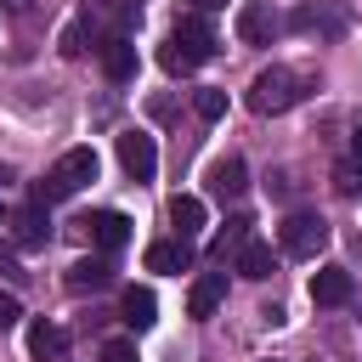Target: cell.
Listing matches in <instances>:
<instances>
[{
	"instance_id": "d6986e66",
	"label": "cell",
	"mask_w": 362,
	"mask_h": 362,
	"mask_svg": "<svg viewBox=\"0 0 362 362\" xmlns=\"http://www.w3.org/2000/svg\"><path fill=\"white\" fill-rule=\"evenodd\" d=\"M232 266H238V272H243V277H255V283H260V277H272V272H277V260H272V249H266V243H255V238H249V243H243V249H238V260H232Z\"/></svg>"
},
{
	"instance_id": "44dd1931",
	"label": "cell",
	"mask_w": 362,
	"mask_h": 362,
	"mask_svg": "<svg viewBox=\"0 0 362 362\" xmlns=\"http://www.w3.org/2000/svg\"><path fill=\"white\" fill-rule=\"evenodd\" d=\"M334 192H345V198H356V192H362V158H356V153L334 164Z\"/></svg>"
},
{
	"instance_id": "cb8c5ba5",
	"label": "cell",
	"mask_w": 362,
	"mask_h": 362,
	"mask_svg": "<svg viewBox=\"0 0 362 362\" xmlns=\"http://www.w3.org/2000/svg\"><path fill=\"white\" fill-rule=\"evenodd\" d=\"M102 362H136V339H107L102 345Z\"/></svg>"
},
{
	"instance_id": "7c38bea8",
	"label": "cell",
	"mask_w": 362,
	"mask_h": 362,
	"mask_svg": "<svg viewBox=\"0 0 362 362\" xmlns=\"http://www.w3.org/2000/svg\"><path fill=\"white\" fill-rule=\"evenodd\" d=\"M90 238H96L102 255H119V249L130 243V221H124L119 209H102V215H90Z\"/></svg>"
},
{
	"instance_id": "7402d4cb",
	"label": "cell",
	"mask_w": 362,
	"mask_h": 362,
	"mask_svg": "<svg viewBox=\"0 0 362 362\" xmlns=\"http://www.w3.org/2000/svg\"><path fill=\"white\" fill-rule=\"evenodd\" d=\"M96 28H90V17H74L68 28H62V57H85V40H90Z\"/></svg>"
},
{
	"instance_id": "ffe728a7",
	"label": "cell",
	"mask_w": 362,
	"mask_h": 362,
	"mask_svg": "<svg viewBox=\"0 0 362 362\" xmlns=\"http://www.w3.org/2000/svg\"><path fill=\"white\" fill-rule=\"evenodd\" d=\"M249 226H255V221H249V215H232V221H226V232H221V238H215V255H221V260H226V249H232V255H238V249H243V243H249Z\"/></svg>"
},
{
	"instance_id": "f546056e",
	"label": "cell",
	"mask_w": 362,
	"mask_h": 362,
	"mask_svg": "<svg viewBox=\"0 0 362 362\" xmlns=\"http://www.w3.org/2000/svg\"><path fill=\"white\" fill-rule=\"evenodd\" d=\"M266 362H277V356H266Z\"/></svg>"
},
{
	"instance_id": "2e32d148",
	"label": "cell",
	"mask_w": 362,
	"mask_h": 362,
	"mask_svg": "<svg viewBox=\"0 0 362 362\" xmlns=\"http://www.w3.org/2000/svg\"><path fill=\"white\" fill-rule=\"evenodd\" d=\"M119 317L141 334V328H153L158 322V300H153V288H124V305H119Z\"/></svg>"
},
{
	"instance_id": "4dcf8cb0",
	"label": "cell",
	"mask_w": 362,
	"mask_h": 362,
	"mask_svg": "<svg viewBox=\"0 0 362 362\" xmlns=\"http://www.w3.org/2000/svg\"><path fill=\"white\" fill-rule=\"evenodd\" d=\"M0 215H6V209H0Z\"/></svg>"
},
{
	"instance_id": "484cf974",
	"label": "cell",
	"mask_w": 362,
	"mask_h": 362,
	"mask_svg": "<svg viewBox=\"0 0 362 362\" xmlns=\"http://www.w3.org/2000/svg\"><path fill=\"white\" fill-rule=\"evenodd\" d=\"M0 6H6L11 17H28V11H34V0H0Z\"/></svg>"
},
{
	"instance_id": "603a6c76",
	"label": "cell",
	"mask_w": 362,
	"mask_h": 362,
	"mask_svg": "<svg viewBox=\"0 0 362 362\" xmlns=\"http://www.w3.org/2000/svg\"><path fill=\"white\" fill-rule=\"evenodd\" d=\"M192 107H198V119H209V124H215V119L226 113V90H215V85H204V90L192 96Z\"/></svg>"
},
{
	"instance_id": "f1b7e54d",
	"label": "cell",
	"mask_w": 362,
	"mask_h": 362,
	"mask_svg": "<svg viewBox=\"0 0 362 362\" xmlns=\"http://www.w3.org/2000/svg\"><path fill=\"white\" fill-rule=\"evenodd\" d=\"M6 181H11V170H6V164H0V187H6Z\"/></svg>"
},
{
	"instance_id": "4316f807",
	"label": "cell",
	"mask_w": 362,
	"mask_h": 362,
	"mask_svg": "<svg viewBox=\"0 0 362 362\" xmlns=\"http://www.w3.org/2000/svg\"><path fill=\"white\" fill-rule=\"evenodd\" d=\"M351 153L362 158V119H356V130H351Z\"/></svg>"
},
{
	"instance_id": "83f0119b",
	"label": "cell",
	"mask_w": 362,
	"mask_h": 362,
	"mask_svg": "<svg viewBox=\"0 0 362 362\" xmlns=\"http://www.w3.org/2000/svg\"><path fill=\"white\" fill-rule=\"evenodd\" d=\"M226 0H192V11H221Z\"/></svg>"
},
{
	"instance_id": "e0dca14e",
	"label": "cell",
	"mask_w": 362,
	"mask_h": 362,
	"mask_svg": "<svg viewBox=\"0 0 362 362\" xmlns=\"http://www.w3.org/2000/svg\"><path fill=\"white\" fill-rule=\"evenodd\" d=\"M170 221H175V232H181V238H198V232H204V198L175 192V198H170Z\"/></svg>"
},
{
	"instance_id": "30bf717a",
	"label": "cell",
	"mask_w": 362,
	"mask_h": 362,
	"mask_svg": "<svg viewBox=\"0 0 362 362\" xmlns=\"http://www.w3.org/2000/svg\"><path fill=\"white\" fill-rule=\"evenodd\" d=\"M45 209H51V204H40V198H34L28 209H17V215H11V238H17L23 249H40V243L51 238V215H45Z\"/></svg>"
},
{
	"instance_id": "9c48e42d",
	"label": "cell",
	"mask_w": 362,
	"mask_h": 362,
	"mask_svg": "<svg viewBox=\"0 0 362 362\" xmlns=\"http://www.w3.org/2000/svg\"><path fill=\"white\" fill-rule=\"evenodd\" d=\"M221 300H226V272H198L192 288H187V311L192 317H215Z\"/></svg>"
},
{
	"instance_id": "8fae6325",
	"label": "cell",
	"mask_w": 362,
	"mask_h": 362,
	"mask_svg": "<svg viewBox=\"0 0 362 362\" xmlns=\"http://www.w3.org/2000/svg\"><path fill=\"white\" fill-rule=\"evenodd\" d=\"M192 266V238H158L147 243V272H187Z\"/></svg>"
},
{
	"instance_id": "ba28073f",
	"label": "cell",
	"mask_w": 362,
	"mask_h": 362,
	"mask_svg": "<svg viewBox=\"0 0 362 362\" xmlns=\"http://www.w3.org/2000/svg\"><path fill=\"white\" fill-rule=\"evenodd\" d=\"M277 28H283V17H277L272 6H243V11H238V40H243V45H272Z\"/></svg>"
},
{
	"instance_id": "277c9868",
	"label": "cell",
	"mask_w": 362,
	"mask_h": 362,
	"mask_svg": "<svg viewBox=\"0 0 362 362\" xmlns=\"http://www.w3.org/2000/svg\"><path fill=\"white\" fill-rule=\"evenodd\" d=\"M283 28L311 34V40H339V34L351 28V17H345V6H339V0H300V6L288 11V23H283Z\"/></svg>"
},
{
	"instance_id": "6da1fadb",
	"label": "cell",
	"mask_w": 362,
	"mask_h": 362,
	"mask_svg": "<svg viewBox=\"0 0 362 362\" xmlns=\"http://www.w3.org/2000/svg\"><path fill=\"white\" fill-rule=\"evenodd\" d=\"M209 57H215V28H209V17H204V11L181 17V23L170 28L164 51H158L164 74H192V68H204Z\"/></svg>"
},
{
	"instance_id": "4fadbf2b",
	"label": "cell",
	"mask_w": 362,
	"mask_h": 362,
	"mask_svg": "<svg viewBox=\"0 0 362 362\" xmlns=\"http://www.w3.org/2000/svg\"><path fill=\"white\" fill-rule=\"evenodd\" d=\"M311 300H317V305H345V300H351V272H345V266H322V272L311 277Z\"/></svg>"
},
{
	"instance_id": "3957f363",
	"label": "cell",
	"mask_w": 362,
	"mask_h": 362,
	"mask_svg": "<svg viewBox=\"0 0 362 362\" xmlns=\"http://www.w3.org/2000/svg\"><path fill=\"white\" fill-rule=\"evenodd\" d=\"M96 181V153L90 147H68L57 164H51V175L34 187V198L40 204H62V198H74L79 187H90Z\"/></svg>"
},
{
	"instance_id": "ac0fdd59",
	"label": "cell",
	"mask_w": 362,
	"mask_h": 362,
	"mask_svg": "<svg viewBox=\"0 0 362 362\" xmlns=\"http://www.w3.org/2000/svg\"><path fill=\"white\" fill-rule=\"evenodd\" d=\"M249 181H243V158H221L215 170H209V192L215 198H238Z\"/></svg>"
},
{
	"instance_id": "d4e9b609",
	"label": "cell",
	"mask_w": 362,
	"mask_h": 362,
	"mask_svg": "<svg viewBox=\"0 0 362 362\" xmlns=\"http://www.w3.org/2000/svg\"><path fill=\"white\" fill-rule=\"evenodd\" d=\"M17 317H23L17 294H0V334H6V328H17Z\"/></svg>"
},
{
	"instance_id": "7a4b0ae2",
	"label": "cell",
	"mask_w": 362,
	"mask_h": 362,
	"mask_svg": "<svg viewBox=\"0 0 362 362\" xmlns=\"http://www.w3.org/2000/svg\"><path fill=\"white\" fill-rule=\"evenodd\" d=\"M305 90H311V79H305V74H294V68L272 62V68H260V74H255V85H249V107H255L260 119H266V113H288Z\"/></svg>"
},
{
	"instance_id": "9a60e30c",
	"label": "cell",
	"mask_w": 362,
	"mask_h": 362,
	"mask_svg": "<svg viewBox=\"0 0 362 362\" xmlns=\"http://www.w3.org/2000/svg\"><path fill=\"white\" fill-rule=\"evenodd\" d=\"M107 283H113L107 255H96V260H74V266H68V288H74V294H85V288H107Z\"/></svg>"
},
{
	"instance_id": "8992f818",
	"label": "cell",
	"mask_w": 362,
	"mask_h": 362,
	"mask_svg": "<svg viewBox=\"0 0 362 362\" xmlns=\"http://www.w3.org/2000/svg\"><path fill=\"white\" fill-rule=\"evenodd\" d=\"M119 164H124L136 181H147V175L158 170V147H153V136H147V130H124V136H119Z\"/></svg>"
},
{
	"instance_id": "5bb4252c",
	"label": "cell",
	"mask_w": 362,
	"mask_h": 362,
	"mask_svg": "<svg viewBox=\"0 0 362 362\" xmlns=\"http://www.w3.org/2000/svg\"><path fill=\"white\" fill-rule=\"evenodd\" d=\"M28 351H34V362H62L68 328H62V322H34V328H28Z\"/></svg>"
},
{
	"instance_id": "5b68a950",
	"label": "cell",
	"mask_w": 362,
	"mask_h": 362,
	"mask_svg": "<svg viewBox=\"0 0 362 362\" xmlns=\"http://www.w3.org/2000/svg\"><path fill=\"white\" fill-rule=\"evenodd\" d=\"M277 243H283V255H294V260H317V249L328 243V221H322L317 209H294V215L277 226Z\"/></svg>"
},
{
	"instance_id": "52a82bcc",
	"label": "cell",
	"mask_w": 362,
	"mask_h": 362,
	"mask_svg": "<svg viewBox=\"0 0 362 362\" xmlns=\"http://www.w3.org/2000/svg\"><path fill=\"white\" fill-rule=\"evenodd\" d=\"M102 74L113 79V85H124V79H136V45H130V34H102Z\"/></svg>"
}]
</instances>
